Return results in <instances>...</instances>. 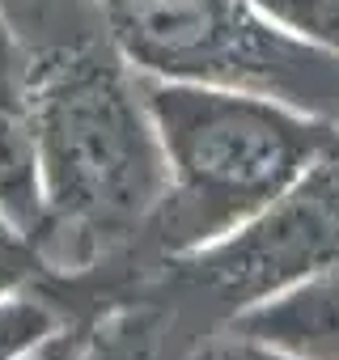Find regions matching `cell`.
Instances as JSON below:
<instances>
[{
    "label": "cell",
    "mask_w": 339,
    "mask_h": 360,
    "mask_svg": "<svg viewBox=\"0 0 339 360\" xmlns=\"http://www.w3.org/2000/svg\"><path fill=\"white\" fill-rule=\"evenodd\" d=\"M140 89L165 157V195L144 229L148 267L234 233L339 131L331 119L255 94L157 77H140Z\"/></svg>",
    "instance_id": "2"
},
{
    "label": "cell",
    "mask_w": 339,
    "mask_h": 360,
    "mask_svg": "<svg viewBox=\"0 0 339 360\" xmlns=\"http://www.w3.org/2000/svg\"><path fill=\"white\" fill-rule=\"evenodd\" d=\"M0 18L22 56H43L51 47L106 34L98 0H0Z\"/></svg>",
    "instance_id": "7"
},
{
    "label": "cell",
    "mask_w": 339,
    "mask_h": 360,
    "mask_svg": "<svg viewBox=\"0 0 339 360\" xmlns=\"http://www.w3.org/2000/svg\"><path fill=\"white\" fill-rule=\"evenodd\" d=\"M0 276L13 280V284H30V280H43V267H39V255L30 250L26 238H18L5 221H0Z\"/></svg>",
    "instance_id": "10"
},
{
    "label": "cell",
    "mask_w": 339,
    "mask_h": 360,
    "mask_svg": "<svg viewBox=\"0 0 339 360\" xmlns=\"http://www.w3.org/2000/svg\"><path fill=\"white\" fill-rule=\"evenodd\" d=\"M98 9L140 77L255 94L339 123V60L255 0H98Z\"/></svg>",
    "instance_id": "3"
},
{
    "label": "cell",
    "mask_w": 339,
    "mask_h": 360,
    "mask_svg": "<svg viewBox=\"0 0 339 360\" xmlns=\"http://www.w3.org/2000/svg\"><path fill=\"white\" fill-rule=\"evenodd\" d=\"M339 263V131L335 140L234 233L204 250L161 259L204 305L229 322Z\"/></svg>",
    "instance_id": "4"
},
{
    "label": "cell",
    "mask_w": 339,
    "mask_h": 360,
    "mask_svg": "<svg viewBox=\"0 0 339 360\" xmlns=\"http://www.w3.org/2000/svg\"><path fill=\"white\" fill-rule=\"evenodd\" d=\"M229 326L301 360H339V263L314 280L229 318Z\"/></svg>",
    "instance_id": "6"
},
{
    "label": "cell",
    "mask_w": 339,
    "mask_h": 360,
    "mask_svg": "<svg viewBox=\"0 0 339 360\" xmlns=\"http://www.w3.org/2000/svg\"><path fill=\"white\" fill-rule=\"evenodd\" d=\"M43 161L47 217L30 242L43 284L89 297L136 284L144 229L165 195V157L140 72L110 34L22 56Z\"/></svg>",
    "instance_id": "1"
},
{
    "label": "cell",
    "mask_w": 339,
    "mask_h": 360,
    "mask_svg": "<svg viewBox=\"0 0 339 360\" xmlns=\"http://www.w3.org/2000/svg\"><path fill=\"white\" fill-rule=\"evenodd\" d=\"M43 217H47V200H43V161H39L30 81H26L22 51L5 18H0V221L18 238L34 242Z\"/></svg>",
    "instance_id": "5"
},
{
    "label": "cell",
    "mask_w": 339,
    "mask_h": 360,
    "mask_svg": "<svg viewBox=\"0 0 339 360\" xmlns=\"http://www.w3.org/2000/svg\"><path fill=\"white\" fill-rule=\"evenodd\" d=\"M187 360H301V356H293V352H284L276 343H263V339H255V335H246V330L225 322V326L208 330L187 352Z\"/></svg>",
    "instance_id": "9"
},
{
    "label": "cell",
    "mask_w": 339,
    "mask_h": 360,
    "mask_svg": "<svg viewBox=\"0 0 339 360\" xmlns=\"http://www.w3.org/2000/svg\"><path fill=\"white\" fill-rule=\"evenodd\" d=\"M284 30L339 60V0H255Z\"/></svg>",
    "instance_id": "8"
}]
</instances>
